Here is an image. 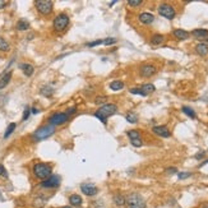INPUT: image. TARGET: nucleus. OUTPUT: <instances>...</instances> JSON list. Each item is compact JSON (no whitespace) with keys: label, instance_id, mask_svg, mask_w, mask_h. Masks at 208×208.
Segmentation results:
<instances>
[{"label":"nucleus","instance_id":"f257e3e1","mask_svg":"<svg viewBox=\"0 0 208 208\" xmlns=\"http://www.w3.org/2000/svg\"><path fill=\"white\" fill-rule=\"evenodd\" d=\"M32 171H33V175L36 179H39L41 181H44L46 179H49L52 175V167L50 163L46 162H37L33 165L32 167Z\"/></svg>","mask_w":208,"mask_h":208},{"label":"nucleus","instance_id":"f03ea898","mask_svg":"<svg viewBox=\"0 0 208 208\" xmlns=\"http://www.w3.org/2000/svg\"><path fill=\"white\" fill-rule=\"evenodd\" d=\"M116 111H118V106L115 104H105V105L101 106V107H98V110L96 111L93 115H95V118H97L98 120L102 121L104 124H106L107 118L111 115H114Z\"/></svg>","mask_w":208,"mask_h":208},{"label":"nucleus","instance_id":"7ed1b4c3","mask_svg":"<svg viewBox=\"0 0 208 208\" xmlns=\"http://www.w3.org/2000/svg\"><path fill=\"white\" fill-rule=\"evenodd\" d=\"M55 130H56L55 126H52L50 124L49 125H42L33 133V134H32V138H33L35 141H44V139L50 138L51 135H54Z\"/></svg>","mask_w":208,"mask_h":208},{"label":"nucleus","instance_id":"20e7f679","mask_svg":"<svg viewBox=\"0 0 208 208\" xmlns=\"http://www.w3.org/2000/svg\"><path fill=\"white\" fill-rule=\"evenodd\" d=\"M125 204L129 208H147L146 200L138 193H130L125 197Z\"/></svg>","mask_w":208,"mask_h":208},{"label":"nucleus","instance_id":"39448f33","mask_svg":"<svg viewBox=\"0 0 208 208\" xmlns=\"http://www.w3.org/2000/svg\"><path fill=\"white\" fill-rule=\"evenodd\" d=\"M69 22H70V19H69L68 15L61 13L54 18V20H52V27H54V29L56 32H63L68 28Z\"/></svg>","mask_w":208,"mask_h":208},{"label":"nucleus","instance_id":"423d86ee","mask_svg":"<svg viewBox=\"0 0 208 208\" xmlns=\"http://www.w3.org/2000/svg\"><path fill=\"white\" fill-rule=\"evenodd\" d=\"M157 12H158V14L161 15V17L166 18L169 20H172L175 17H176V10H175V8L172 7L171 4H169V3L160 4Z\"/></svg>","mask_w":208,"mask_h":208},{"label":"nucleus","instance_id":"0eeeda50","mask_svg":"<svg viewBox=\"0 0 208 208\" xmlns=\"http://www.w3.org/2000/svg\"><path fill=\"white\" fill-rule=\"evenodd\" d=\"M35 7L40 14L49 15V14H51L52 9H54V3L51 0H36Z\"/></svg>","mask_w":208,"mask_h":208},{"label":"nucleus","instance_id":"6e6552de","mask_svg":"<svg viewBox=\"0 0 208 208\" xmlns=\"http://www.w3.org/2000/svg\"><path fill=\"white\" fill-rule=\"evenodd\" d=\"M60 183H61V178L59 176V175H51L49 179L41 181L40 186L41 188H44V189H55L60 185Z\"/></svg>","mask_w":208,"mask_h":208},{"label":"nucleus","instance_id":"1a4fd4ad","mask_svg":"<svg viewBox=\"0 0 208 208\" xmlns=\"http://www.w3.org/2000/svg\"><path fill=\"white\" fill-rule=\"evenodd\" d=\"M68 119H69V116L65 113H55L49 118V124L52 125V126L63 125L68 121Z\"/></svg>","mask_w":208,"mask_h":208},{"label":"nucleus","instance_id":"9d476101","mask_svg":"<svg viewBox=\"0 0 208 208\" xmlns=\"http://www.w3.org/2000/svg\"><path fill=\"white\" fill-rule=\"evenodd\" d=\"M156 72H157V68L154 67L153 64H144V65H142L139 69V74L143 78L152 77L153 74H156Z\"/></svg>","mask_w":208,"mask_h":208},{"label":"nucleus","instance_id":"9b49d317","mask_svg":"<svg viewBox=\"0 0 208 208\" xmlns=\"http://www.w3.org/2000/svg\"><path fill=\"white\" fill-rule=\"evenodd\" d=\"M81 190L83 194H86L87 197H95L96 194L98 193V188L93 184H89V183H83L81 185Z\"/></svg>","mask_w":208,"mask_h":208},{"label":"nucleus","instance_id":"f8f14e48","mask_svg":"<svg viewBox=\"0 0 208 208\" xmlns=\"http://www.w3.org/2000/svg\"><path fill=\"white\" fill-rule=\"evenodd\" d=\"M152 132L158 137L162 138H170L171 137V132L169 130V128L166 125H156L152 128Z\"/></svg>","mask_w":208,"mask_h":208},{"label":"nucleus","instance_id":"ddd939ff","mask_svg":"<svg viewBox=\"0 0 208 208\" xmlns=\"http://www.w3.org/2000/svg\"><path fill=\"white\" fill-rule=\"evenodd\" d=\"M138 19H139V22L143 23V24H151L154 20V15L152 13L143 12V13H141L139 15H138Z\"/></svg>","mask_w":208,"mask_h":208},{"label":"nucleus","instance_id":"4468645a","mask_svg":"<svg viewBox=\"0 0 208 208\" xmlns=\"http://www.w3.org/2000/svg\"><path fill=\"white\" fill-rule=\"evenodd\" d=\"M19 69L23 72V74H24L26 77H31L32 74H33V72H35L33 65H31V64H28V63H22V64H19Z\"/></svg>","mask_w":208,"mask_h":208},{"label":"nucleus","instance_id":"2eb2a0df","mask_svg":"<svg viewBox=\"0 0 208 208\" xmlns=\"http://www.w3.org/2000/svg\"><path fill=\"white\" fill-rule=\"evenodd\" d=\"M172 35L175 36V39H176V40H180V41H183V40H188L189 37H190V33H189L188 31H184V29H180V28L174 29Z\"/></svg>","mask_w":208,"mask_h":208},{"label":"nucleus","instance_id":"dca6fc26","mask_svg":"<svg viewBox=\"0 0 208 208\" xmlns=\"http://www.w3.org/2000/svg\"><path fill=\"white\" fill-rule=\"evenodd\" d=\"M191 36H194L195 39H207L208 40V29L204 28H197L191 31Z\"/></svg>","mask_w":208,"mask_h":208},{"label":"nucleus","instance_id":"f3484780","mask_svg":"<svg viewBox=\"0 0 208 208\" xmlns=\"http://www.w3.org/2000/svg\"><path fill=\"white\" fill-rule=\"evenodd\" d=\"M69 203H70L72 207H81L82 203H83V199L81 195L78 194H72L69 197Z\"/></svg>","mask_w":208,"mask_h":208},{"label":"nucleus","instance_id":"a211bd4d","mask_svg":"<svg viewBox=\"0 0 208 208\" xmlns=\"http://www.w3.org/2000/svg\"><path fill=\"white\" fill-rule=\"evenodd\" d=\"M12 76H13L12 72H8V73L3 74L2 78H0V89H3V88H5L8 86L9 82H10V79H12Z\"/></svg>","mask_w":208,"mask_h":208},{"label":"nucleus","instance_id":"6ab92c4d","mask_svg":"<svg viewBox=\"0 0 208 208\" xmlns=\"http://www.w3.org/2000/svg\"><path fill=\"white\" fill-rule=\"evenodd\" d=\"M195 52L200 56H206L208 54V45L206 42H200V44L195 46Z\"/></svg>","mask_w":208,"mask_h":208},{"label":"nucleus","instance_id":"aec40b11","mask_svg":"<svg viewBox=\"0 0 208 208\" xmlns=\"http://www.w3.org/2000/svg\"><path fill=\"white\" fill-rule=\"evenodd\" d=\"M40 93L44 96V97H51L54 95V87L51 86H42L40 88Z\"/></svg>","mask_w":208,"mask_h":208},{"label":"nucleus","instance_id":"412c9836","mask_svg":"<svg viewBox=\"0 0 208 208\" xmlns=\"http://www.w3.org/2000/svg\"><path fill=\"white\" fill-rule=\"evenodd\" d=\"M141 91L146 96H148L149 93H152V92H154V91H156V87H154L152 83H146V84H143V86L141 87Z\"/></svg>","mask_w":208,"mask_h":208},{"label":"nucleus","instance_id":"4be33fe9","mask_svg":"<svg viewBox=\"0 0 208 208\" xmlns=\"http://www.w3.org/2000/svg\"><path fill=\"white\" fill-rule=\"evenodd\" d=\"M109 87L111 91H120L125 87V84L124 82H121V81H113L110 84H109Z\"/></svg>","mask_w":208,"mask_h":208},{"label":"nucleus","instance_id":"5701e85b","mask_svg":"<svg viewBox=\"0 0 208 208\" xmlns=\"http://www.w3.org/2000/svg\"><path fill=\"white\" fill-rule=\"evenodd\" d=\"M163 41H165V36H163V35H158V33H156V35H153V36H152V39H151V44L154 45V46H158V45H161Z\"/></svg>","mask_w":208,"mask_h":208},{"label":"nucleus","instance_id":"b1692460","mask_svg":"<svg viewBox=\"0 0 208 208\" xmlns=\"http://www.w3.org/2000/svg\"><path fill=\"white\" fill-rule=\"evenodd\" d=\"M15 27H17L18 31H27L29 28V22L28 20H26V19H19Z\"/></svg>","mask_w":208,"mask_h":208},{"label":"nucleus","instance_id":"393cba45","mask_svg":"<svg viewBox=\"0 0 208 208\" xmlns=\"http://www.w3.org/2000/svg\"><path fill=\"white\" fill-rule=\"evenodd\" d=\"M114 203L118 207H123L125 206V197L121 194H115L114 195Z\"/></svg>","mask_w":208,"mask_h":208},{"label":"nucleus","instance_id":"a878e982","mask_svg":"<svg viewBox=\"0 0 208 208\" xmlns=\"http://www.w3.org/2000/svg\"><path fill=\"white\" fill-rule=\"evenodd\" d=\"M125 119H126V121L128 123H130V124H137L138 123V115L135 114V113H128L126 115H125Z\"/></svg>","mask_w":208,"mask_h":208},{"label":"nucleus","instance_id":"bb28decb","mask_svg":"<svg viewBox=\"0 0 208 208\" xmlns=\"http://www.w3.org/2000/svg\"><path fill=\"white\" fill-rule=\"evenodd\" d=\"M10 50V45H9V42L3 39V37H0V51H3V52H7Z\"/></svg>","mask_w":208,"mask_h":208},{"label":"nucleus","instance_id":"cd10ccee","mask_svg":"<svg viewBox=\"0 0 208 208\" xmlns=\"http://www.w3.org/2000/svg\"><path fill=\"white\" fill-rule=\"evenodd\" d=\"M181 111H183V113H184L185 115H188L189 118H191V119H195V118H197L195 111H194L193 109L188 107V106H183V109H181Z\"/></svg>","mask_w":208,"mask_h":208},{"label":"nucleus","instance_id":"c85d7f7f","mask_svg":"<svg viewBox=\"0 0 208 208\" xmlns=\"http://www.w3.org/2000/svg\"><path fill=\"white\" fill-rule=\"evenodd\" d=\"M15 126H17V124L15 123H10V124L8 125V128H7V130H5V133H4V138L7 139V138H9L10 137V134L15 130Z\"/></svg>","mask_w":208,"mask_h":208},{"label":"nucleus","instance_id":"c756f323","mask_svg":"<svg viewBox=\"0 0 208 208\" xmlns=\"http://www.w3.org/2000/svg\"><path fill=\"white\" fill-rule=\"evenodd\" d=\"M126 135L129 137L130 141H133V139H139V138H142L141 137V133L138 132V130H129V132L126 133Z\"/></svg>","mask_w":208,"mask_h":208},{"label":"nucleus","instance_id":"7c9ffc66","mask_svg":"<svg viewBox=\"0 0 208 208\" xmlns=\"http://www.w3.org/2000/svg\"><path fill=\"white\" fill-rule=\"evenodd\" d=\"M116 39H113V37H107V39H105V40H102V45H105V46H111V45H114V44H116Z\"/></svg>","mask_w":208,"mask_h":208},{"label":"nucleus","instance_id":"2f4dec72","mask_svg":"<svg viewBox=\"0 0 208 208\" xmlns=\"http://www.w3.org/2000/svg\"><path fill=\"white\" fill-rule=\"evenodd\" d=\"M9 178V175H8V171H7V169H5L3 165H0V179H4V180H7Z\"/></svg>","mask_w":208,"mask_h":208},{"label":"nucleus","instance_id":"473e14b6","mask_svg":"<svg viewBox=\"0 0 208 208\" xmlns=\"http://www.w3.org/2000/svg\"><path fill=\"white\" fill-rule=\"evenodd\" d=\"M102 45V40H95L92 42H87V47H96V46H100Z\"/></svg>","mask_w":208,"mask_h":208},{"label":"nucleus","instance_id":"72a5a7b5","mask_svg":"<svg viewBox=\"0 0 208 208\" xmlns=\"http://www.w3.org/2000/svg\"><path fill=\"white\" fill-rule=\"evenodd\" d=\"M191 175H193L191 172H178V178H179L180 180H185V179L190 178Z\"/></svg>","mask_w":208,"mask_h":208},{"label":"nucleus","instance_id":"f704fd0d","mask_svg":"<svg viewBox=\"0 0 208 208\" xmlns=\"http://www.w3.org/2000/svg\"><path fill=\"white\" fill-rule=\"evenodd\" d=\"M106 101H107V98H106L105 96H98V97L95 100V104H96V105H101V104H104V105H105Z\"/></svg>","mask_w":208,"mask_h":208},{"label":"nucleus","instance_id":"c9c22d12","mask_svg":"<svg viewBox=\"0 0 208 208\" xmlns=\"http://www.w3.org/2000/svg\"><path fill=\"white\" fill-rule=\"evenodd\" d=\"M29 115H31V107H28V106H27V107L24 109V113H23V116H22V120L26 121V120H27V119L29 118Z\"/></svg>","mask_w":208,"mask_h":208},{"label":"nucleus","instance_id":"e433bc0d","mask_svg":"<svg viewBox=\"0 0 208 208\" xmlns=\"http://www.w3.org/2000/svg\"><path fill=\"white\" fill-rule=\"evenodd\" d=\"M142 4V0H128V5L130 7H139Z\"/></svg>","mask_w":208,"mask_h":208},{"label":"nucleus","instance_id":"4c0bfd02","mask_svg":"<svg viewBox=\"0 0 208 208\" xmlns=\"http://www.w3.org/2000/svg\"><path fill=\"white\" fill-rule=\"evenodd\" d=\"M129 92L133 93V95H141V96H143V97H146V95L142 92L141 88H132V89L129 91Z\"/></svg>","mask_w":208,"mask_h":208},{"label":"nucleus","instance_id":"58836bf2","mask_svg":"<svg viewBox=\"0 0 208 208\" xmlns=\"http://www.w3.org/2000/svg\"><path fill=\"white\" fill-rule=\"evenodd\" d=\"M130 143L134 147H141L142 144H143V142H142V138H139V139H133V141H130Z\"/></svg>","mask_w":208,"mask_h":208},{"label":"nucleus","instance_id":"ea45409f","mask_svg":"<svg viewBox=\"0 0 208 208\" xmlns=\"http://www.w3.org/2000/svg\"><path fill=\"white\" fill-rule=\"evenodd\" d=\"M204 156H206V151H200V152H198V153L195 154L194 158H195V160H199V161H200V160L204 158Z\"/></svg>","mask_w":208,"mask_h":208},{"label":"nucleus","instance_id":"a19ab883","mask_svg":"<svg viewBox=\"0 0 208 208\" xmlns=\"http://www.w3.org/2000/svg\"><path fill=\"white\" fill-rule=\"evenodd\" d=\"M166 172H167V174H176V172H178V169H176V167H167Z\"/></svg>","mask_w":208,"mask_h":208},{"label":"nucleus","instance_id":"79ce46f5","mask_svg":"<svg viewBox=\"0 0 208 208\" xmlns=\"http://www.w3.org/2000/svg\"><path fill=\"white\" fill-rule=\"evenodd\" d=\"M76 111H77V107H70V109H69V110L67 111L65 114H67L68 116H70L72 114H74V113H76Z\"/></svg>","mask_w":208,"mask_h":208},{"label":"nucleus","instance_id":"37998d69","mask_svg":"<svg viewBox=\"0 0 208 208\" xmlns=\"http://www.w3.org/2000/svg\"><path fill=\"white\" fill-rule=\"evenodd\" d=\"M8 5V2H5V0H0V9L5 8Z\"/></svg>","mask_w":208,"mask_h":208},{"label":"nucleus","instance_id":"c03bdc74","mask_svg":"<svg viewBox=\"0 0 208 208\" xmlns=\"http://www.w3.org/2000/svg\"><path fill=\"white\" fill-rule=\"evenodd\" d=\"M207 163H208V158L206 160V161H203V162H202V163L199 165V169H200V167H203V166H204V165H207Z\"/></svg>","mask_w":208,"mask_h":208},{"label":"nucleus","instance_id":"a18cd8bd","mask_svg":"<svg viewBox=\"0 0 208 208\" xmlns=\"http://www.w3.org/2000/svg\"><path fill=\"white\" fill-rule=\"evenodd\" d=\"M31 114H39V110H37V109H31Z\"/></svg>","mask_w":208,"mask_h":208},{"label":"nucleus","instance_id":"49530a36","mask_svg":"<svg viewBox=\"0 0 208 208\" xmlns=\"http://www.w3.org/2000/svg\"><path fill=\"white\" fill-rule=\"evenodd\" d=\"M115 3H116V0H114V2H111V3H110V4H109V7H113V5H114V4H115Z\"/></svg>","mask_w":208,"mask_h":208},{"label":"nucleus","instance_id":"de8ad7c7","mask_svg":"<svg viewBox=\"0 0 208 208\" xmlns=\"http://www.w3.org/2000/svg\"><path fill=\"white\" fill-rule=\"evenodd\" d=\"M63 208H73L72 206H65V207H63Z\"/></svg>","mask_w":208,"mask_h":208},{"label":"nucleus","instance_id":"09e8293b","mask_svg":"<svg viewBox=\"0 0 208 208\" xmlns=\"http://www.w3.org/2000/svg\"><path fill=\"white\" fill-rule=\"evenodd\" d=\"M203 208H208V206H204V207H203Z\"/></svg>","mask_w":208,"mask_h":208},{"label":"nucleus","instance_id":"8fccbe9b","mask_svg":"<svg viewBox=\"0 0 208 208\" xmlns=\"http://www.w3.org/2000/svg\"><path fill=\"white\" fill-rule=\"evenodd\" d=\"M207 45H208V40H207Z\"/></svg>","mask_w":208,"mask_h":208}]
</instances>
